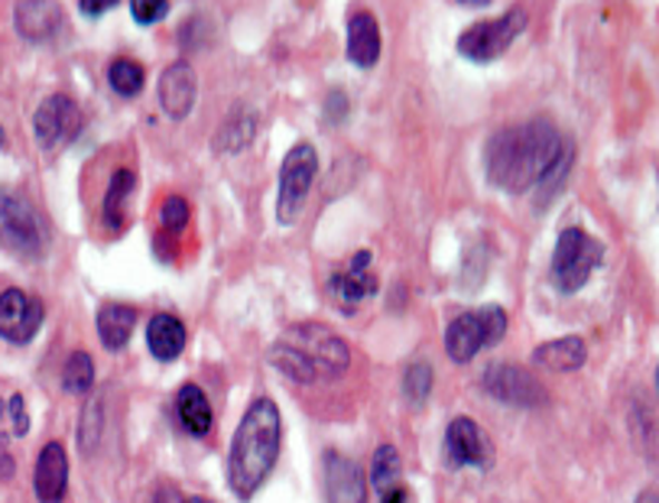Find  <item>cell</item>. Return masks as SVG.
Masks as SVG:
<instances>
[{
    "label": "cell",
    "instance_id": "6da1fadb",
    "mask_svg": "<svg viewBox=\"0 0 659 503\" xmlns=\"http://www.w3.org/2000/svg\"><path fill=\"white\" fill-rule=\"evenodd\" d=\"M572 147L549 120H527L504 127L491 137L484 150L488 179L510 195H523L537 186H549L552 172H565Z\"/></svg>",
    "mask_w": 659,
    "mask_h": 503
},
{
    "label": "cell",
    "instance_id": "7a4b0ae2",
    "mask_svg": "<svg viewBox=\"0 0 659 503\" xmlns=\"http://www.w3.org/2000/svg\"><path fill=\"white\" fill-rule=\"evenodd\" d=\"M279 442H283L279 406L271 396H257L247 406L240 426L234 428L232 452H228V484L234 497L250 501L264 487L279 458Z\"/></svg>",
    "mask_w": 659,
    "mask_h": 503
},
{
    "label": "cell",
    "instance_id": "3957f363",
    "mask_svg": "<svg viewBox=\"0 0 659 503\" xmlns=\"http://www.w3.org/2000/svg\"><path fill=\"white\" fill-rule=\"evenodd\" d=\"M267 361L296 384H315V381L342 377L351 364V348L332 328L318 322H303L283 332V338L273 345Z\"/></svg>",
    "mask_w": 659,
    "mask_h": 503
},
{
    "label": "cell",
    "instance_id": "277c9868",
    "mask_svg": "<svg viewBox=\"0 0 659 503\" xmlns=\"http://www.w3.org/2000/svg\"><path fill=\"white\" fill-rule=\"evenodd\" d=\"M601 260H604V244L598 237H591L582 228H565L555 240L552 264H549L552 286L565 296L579 293L591 279V273L601 267Z\"/></svg>",
    "mask_w": 659,
    "mask_h": 503
},
{
    "label": "cell",
    "instance_id": "5b68a950",
    "mask_svg": "<svg viewBox=\"0 0 659 503\" xmlns=\"http://www.w3.org/2000/svg\"><path fill=\"white\" fill-rule=\"evenodd\" d=\"M0 247L23 260H39L46 254V225L39 211L13 189H0Z\"/></svg>",
    "mask_w": 659,
    "mask_h": 503
},
{
    "label": "cell",
    "instance_id": "8992f818",
    "mask_svg": "<svg viewBox=\"0 0 659 503\" xmlns=\"http://www.w3.org/2000/svg\"><path fill=\"white\" fill-rule=\"evenodd\" d=\"M506 335V312L501 306H481L462 312L445 328V351L455 364H468Z\"/></svg>",
    "mask_w": 659,
    "mask_h": 503
},
{
    "label": "cell",
    "instance_id": "52a82bcc",
    "mask_svg": "<svg viewBox=\"0 0 659 503\" xmlns=\"http://www.w3.org/2000/svg\"><path fill=\"white\" fill-rule=\"evenodd\" d=\"M318 172V154L312 144H296L279 169V195H276V218L283 225H293L296 215L303 211L306 198H309L312 179Z\"/></svg>",
    "mask_w": 659,
    "mask_h": 503
},
{
    "label": "cell",
    "instance_id": "ba28073f",
    "mask_svg": "<svg viewBox=\"0 0 659 503\" xmlns=\"http://www.w3.org/2000/svg\"><path fill=\"white\" fill-rule=\"evenodd\" d=\"M523 30H527V10L510 7L501 20H481V23L468 27L459 37V52L471 62H494L498 56H504L510 42Z\"/></svg>",
    "mask_w": 659,
    "mask_h": 503
},
{
    "label": "cell",
    "instance_id": "9c48e42d",
    "mask_svg": "<svg viewBox=\"0 0 659 503\" xmlns=\"http://www.w3.org/2000/svg\"><path fill=\"white\" fill-rule=\"evenodd\" d=\"M33 130H37V140L46 150L72 144L78 130H81V108L76 105V98L49 95L33 115Z\"/></svg>",
    "mask_w": 659,
    "mask_h": 503
},
{
    "label": "cell",
    "instance_id": "30bf717a",
    "mask_svg": "<svg viewBox=\"0 0 659 503\" xmlns=\"http://www.w3.org/2000/svg\"><path fill=\"white\" fill-rule=\"evenodd\" d=\"M42 325V303L23 289L0 293V338L10 345H30Z\"/></svg>",
    "mask_w": 659,
    "mask_h": 503
},
{
    "label": "cell",
    "instance_id": "8fae6325",
    "mask_svg": "<svg viewBox=\"0 0 659 503\" xmlns=\"http://www.w3.org/2000/svg\"><path fill=\"white\" fill-rule=\"evenodd\" d=\"M484 389L506 406H543L549 400L545 387L517 364H494L484 374Z\"/></svg>",
    "mask_w": 659,
    "mask_h": 503
},
{
    "label": "cell",
    "instance_id": "7c38bea8",
    "mask_svg": "<svg viewBox=\"0 0 659 503\" xmlns=\"http://www.w3.org/2000/svg\"><path fill=\"white\" fill-rule=\"evenodd\" d=\"M494 458L491 438L468 416L452 420L445 428V465L452 467H488Z\"/></svg>",
    "mask_w": 659,
    "mask_h": 503
},
{
    "label": "cell",
    "instance_id": "4fadbf2b",
    "mask_svg": "<svg viewBox=\"0 0 659 503\" xmlns=\"http://www.w3.org/2000/svg\"><path fill=\"white\" fill-rule=\"evenodd\" d=\"M325 474V501L328 503H367V481L357 462L338 452H328L322 462Z\"/></svg>",
    "mask_w": 659,
    "mask_h": 503
},
{
    "label": "cell",
    "instance_id": "5bb4252c",
    "mask_svg": "<svg viewBox=\"0 0 659 503\" xmlns=\"http://www.w3.org/2000/svg\"><path fill=\"white\" fill-rule=\"evenodd\" d=\"M328 293L342 309H354L357 303H364L367 296L377 293V276L371 270V254L357 250L351 260L348 270H338L328 279Z\"/></svg>",
    "mask_w": 659,
    "mask_h": 503
},
{
    "label": "cell",
    "instance_id": "9a60e30c",
    "mask_svg": "<svg viewBox=\"0 0 659 503\" xmlns=\"http://www.w3.org/2000/svg\"><path fill=\"white\" fill-rule=\"evenodd\" d=\"M69 487V458L59 442H49L37 458V474H33V491L39 503H59Z\"/></svg>",
    "mask_w": 659,
    "mask_h": 503
},
{
    "label": "cell",
    "instance_id": "2e32d148",
    "mask_svg": "<svg viewBox=\"0 0 659 503\" xmlns=\"http://www.w3.org/2000/svg\"><path fill=\"white\" fill-rule=\"evenodd\" d=\"M159 105L173 120L193 111L195 105V69L189 62H173L163 76H159Z\"/></svg>",
    "mask_w": 659,
    "mask_h": 503
},
{
    "label": "cell",
    "instance_id": "e0dca14e",
    "mask_svg": "<svg viewBox=\"0 0 659 503\" xmlns=\"http://www.w3.org/2000/svg\"><path fill=\"white\" fill-rule=\"evenodd\" d=\"M348 59L361 69L381 59V27L371 13H354L348 20Z\"/></svg>",
    "mask_w": 659,
    "mask_h": 503
},
{
    "label": "cell",
    "instance_id": "ac0fdd59",
    "mask_svg": "<svg viewBox=\"0 0 659 503\" xmlns=\"http://www.w3.org/2000/svg\"><path fill=\"white\" fill-rule=\"evenodd\" d=\"M147 348L154 351L156 361H176L186 348V325L176 315L159 312L147 325Z\"/></svg>",
    "mask_w": 659,
    "mask_h": 503
},
{
    "label": "cell",
    "instance_id": "d6986e66",
    "mask_svg": "<svg viewBox=\"0 0 659 503\" xmlns=\"http://www.w3.org/2000/svg\"><path fill=\"white\" fill-rule=\"evenodd\" d=\"M134 328H137V309L134 306L108 303V306H101V312H98V338H101L105 348H127Z\"/></svg>",
    "mask_w": 659,
    "mask_h": 503
},
{
    "label": "cell",
    "instance_id": "ffe728a7",
    "mask_svg": "<svg viewBox=\"0 0 659 503\" xmlns=\"http://www.w3.org/2000/svg\"><path fill=\"white\" fill-rule=\"evenodd\" d=\"M533 361L545 367V371H559V374H569V371H579L584 361H588V348L579 335H565V338H555V342H545L537 348Z\"/></svg>",
    "mask_w": 659,
    "mask_h": 503
},
{
    "label": "cell",
    "instance_id": "44dd1931",
    "mask_svg": "<svg viewBox=\"0 0 659 503\" xmlns=\"http://www.w3.org/2000/svg\"><path fill=\"white\" fill-rule=\"evenodd\" d=\"M176 413H179V423L189 435H208L212 432V403L205 396V389L198 384H186L176 396Z\"/></svg>",
    "mask_w": 659,
    "mask_h": 503
},
{
    "label": "cell",
    "instance_id": "7402d4cb",
    "mask_svg": "<svg viewBox=\"0 0 659 503\" xmlns=\"http://www.w3.org/2000/svg\"><path fill=\"white\" fill-rule=\"evenodd\" d=\"M17 27L27 39H46L59 27L56 3H17Z\"/></svg>",
    "mask_w": 659,
    "mask_h": 503
},
{
    "label": "cell",
    "instance_id": "603a6c76",
    "mask_svg": "<svg viewBox=\"0 0 659 503\" xmlns=\"http://www.w3.org/2000/svg\"><path fill=\"white\" fill-rule=\"evenodd\" d=\"M137 193V176L130 169H117L108 183V193H105V221L108 228H120L124 221V205L127 198Z\"/></svg>",
    "mask_w": 659,
    "mask_h": 503
},
{
    "label": "cell",
    "instance_id": "cb8c5ba5",
    "mask_svg": "<svg viewBox=\"0 0 659 503\" xmlns=\"http://www.w3.org/2000/svg\"><path fill=\"white\" fill-rule=\"evenodd\" d=\"M91 384H95V361H91V354H85V351L69 354V361L62 367V387L76 393V396H85L91 389Z\"/></svg>",
    "mask_w": 659,
    "mask_h": 503
},
{
    "label": "cell",
    "instance_id": "d4e9b609",
    "mask_svg": "<svg viewBox=\"0 0 659 503\" xmlns=\"http://www.w3.org/2000/svg\"><path fill=\"white\" fill-rule=\"evenodd\" d=\"M396 484H400V455H396L393 445H381L374 452V462H371V487L377 494H384Z\"/></svg>",
    "mask_w": 659,
    "mask_h": 503
},
{
    "label": "cell",
    "instance_id": "484cf974",
    "mask_svg": "<svg viewBox=\"0 0 659 503\" xmlns=\"http://www.w3.org/2000/svg\"><path fill=\"white\" fill-rule=\"evenodd\" d=\"M108 85L115 88L117 95L134 98V95H140V88H144V69H140L134 59H115L111 69H108Z\"/></svg>",
    "mask_w": 659,
    "mask_h": 503
},
{
    "label": "cell",
    "instance_id": "4316f807",
    "mask_svg": "<svg viewBox=\"0 0 659 503\" xmlns=\"http://www.w3.org/2000/svg\"><path fill=\"white\" fill-rule=\"evenodd\" d=\"M403 393L413 406L426 403L429 393H432V367L429 364H413L406 374H403Z\"/></svg>",
    "mask_w": 659,
    "mask_h": 503
},
{
    "label": "cell",
    "instance_id": "83f0119b",
    "mask_svg": "<svg viewBox=\"0 0 659 503\" xmlns=\"http://www.w3.org/2000/svg\"><path fill=\"white\" fill-rule=\"evenodd\" d=\"M159 221H163L166 231L179 234L189 225V205H186L179 195H169V198L163 201V208H159Z\"/></svg>",
    "mask_w": 659,
    "mask_h": 503
},
{
    "label": "cell",
    "instance_id": "f1b7e54d",
    "mask_svg": "<svg viewBox=\"0 0 659 503\" xmlns=\"http://www.w3.org/2000/svg\"><path fill=\"white\" fill-rule=\"evenodd\" d=\"M3 413H7V420H10V426H13V432H17V435H27V432H30L27 400H23L20 393L7 396V403H3Z\"/></svg>",
    "mask_w": 659,
    "mask_h": 503
},
{
    "label": "cell",
    "instance_id": "f546056e",
    "mask_svg": "<svg viewBox=\"0 0 659 503\" xmlns=\"http://www.w3.org/2000/svg\"><path fill=\"white\" fill-rule=\"evenodd\" d=\"M130 13H134V20L137 23H156V20H163L166 13H169V3L166 0H134L130 3Z\"/></svg>",
    "mask_w": 659,
    "mask_h": 503
},
{
    "label": "cell",
    "instance_id": "4dcf8cb0",
    "mask_svg": "<svg viewBox=\"0 0 659 503\" xmlns=\"http://www.w3.org/2000/svg\"><path fill=\"white\" fill-rule=\"evenodd\" d=\"M111 7H115V0H81V3H78L81 17H101V13L111 10Z\"/></svg>",
    "mask_w": 659,
    "mask_h": 503
},
{
    "label": "cell",
    "instance_id": "1f68e13d",
    "mask_svg": "<svg viewBox=\"0 0 659 503\" xmlns=\"http://www.w3.org/2000/svg\"><path fill=\"white\" fill-rule=\"evenodd\" d=\"M381 503H413V494H410L406 487L396 484V487H390V491L381 494Z\"/></svg>",
    "mask_w": 659,
    "mask_h": 503
},
{
    "label": "cell",
    "instance_id": "d6a6232c",
    "mask_svg": "<svg viewBox=\"0 0 659 503\" xmlns=\"http://www.w3.org/2000/svg\"><path fill=\"white\" fill-rule=\"evenodd\" d=\"M13 474V458L7 452H0V481H7Z\"/></svg>",
    "mask_w": 659,
    "mask_h": 503
},
{
    "label": "cell",
    "instance_id": "836d02e7",
    "mask_svg": "<svg viewBox=\"0 0 659 503\" xmlns=\"http://www.w3.org/2000/svg\"><path fill=\"white\" fill-rule=\"evenodd\" d=\"M183 503H215V501H208V497H189V501H183Z\"/></svg>",
    "mask_w": 659,
    "mask_h": 503
},
{
    "label": "cell",
    "instance_id": "e575fe53",
    "mask_svg": "<svg viewBox=\"0 0 659 503\" xmlns=\"http://www.w3.org/2000/svg\"><path fill=\"white\" fill-rule=\"evenodd\" d=\"M3 140H7V137H3V127H0V147H3Z\"/></svg>",
    "mask_w": 659,
    "mask_h": 503
}]
</instances>
